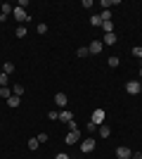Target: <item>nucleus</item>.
Returning <instances> with one entry per match:
<instances>
[{
    "label": "nucleus",
    "instance_id": "21",
    "mask_svg": "<svg viewBox=\"0 0 142 159\" xmlns=\"http://www.w3.org/2000/svg\"><path fill=\"white\" fill-rule=\"evenodd\" d=\"M76 55H78V57H88L90 50H88V48H78V50H76Z\"/></svg>",
    "mask_w": 142,
    "mask_h": 159
},
{
    "label": "nucleus",
    "instance_id": "11",
    "mask_svg": "<svg viewBox=\"0 0 142 159\" xmlns=\"http://www.w3.org/2000/svg\"><path fill=\"white\" fill-rule=\"evenodd\" d=\"M59 121H64V124H69V121H74L71 112H69V109H62V112H59Z\"/></svg>",
    "mask_w": 142,
    "mask_h": 159
},
{
    "label": "nucleus",
    "instance_id": "8",
    "mask_svg": "<svg viewBox=\"0 0 142 159\" xmlns=\"http://www.w3.org/2000/svg\"><path fill=\"white\" fill-rule=\"evenodd\" d=\"M54 105L64 109V107H67V95H64V93H57V95H54Z\"/></svg>",
    "mask_w": 142,
    "mask_h": 159
},
{
    "label": "nucleus",
    "instance_id": "20",
    "mask_svg": "<svg viewBox=\"0 0 142 159\" xmlns=\"http://www.w3.org/2000/svg\"><path fill=\"white\" fill-rule=\"evenodd\" d=\"M109 66H111V69H116V66L121 64V60H118V57H109V62H107Z\"/></svg>",
    "mask_w": 142,
    "mask_h": 159
},
{
    "label": "nucleus",
    "instance_id": "10",
    "mask_svg": "<svg viewBox=\"0 0 142 159\" xmlns=\"http://www.w3.org/2000/svg\"><path fill=\"white\" fill-rule=\"evenodd\" d=\"M12 12H14V7L10 5V2H2V5H0V14H5V17H10Z\"/></svg>",
    "mask_w": 142,
    "mask_h": 159
},
{
    "label": "nucleus",
    "instance_id": "30",
    "mask_svg": "<svg viewBox=\"0 0 142 159\" xmlns=\"http://www.w3.org/2000/svg\"><path fill=\"white\" fill-rule=\"evenodd\" d=\"M54 159H71V157H69V154H64V152H59V154H57Z\"/></svg>",
    "mask_w": 142,
    "mask_h": 159
},
{
    "label": "nucleus",
    "instance_id": "2",
    "mask_svg": "<svg viewBox=\"0 0 142 159\" xmlns=\"http://www.w3.org/2000/svg\"><path fill=\"white\" fill-rule=\"evenodd\" d=\"M78 140H81V131L76 128V131H69V133H67V138H64V143H67V145H76Z\"/></svg>",
    "mask_w": 142,
    "mask_h": 159
},
{
    "label": "nucleus",
    "instance_id": "28",
    "mask_svg": "<svg viewBox=\"0 0 142 159\" xmlns=\"http://www.w3.org/2000/svg\"><path fill=\"white\" fill-rule=\"evenodd\" d=\"M38 138V143H47V133H41V135H36Z\"/></svg>",
    "mask_w": 142,
    "mask_h": 159
},
{
    "label": "nucleus",
    "instance_id": "9",
    "mask_svg": "<svg viewBox=\"0 0 142 159\" xmlns=\"http://www.w3.org/2000/svg\"><path fill=\"white\" fill-rule=\"evenodd\" d=\"M116 40H118V38H116V33H104V38H102V43H104V45H114Z\"/></svg>",
    "mask_w": 142,
    "mask_h": 159
},
{
    "label": "nucleus",
    "instance_id": "26",
    "mask_svg": "<svg viewBox=\"0 0 142 159\" xmlns=\"http://www.w3.org/2000/svg\"><path fill=\"white\" fill-rule=\"evenodd\" d=\"M97 128H100V126H95L93 121H88V133H90V135H93V133H95V131H97Z\"/></svg>",
    "mask_w": 142,
    "mask_h": 159
},
{
    "label": "nucleus",
    "instance_id": "18",
    "mask_svg": "<svg viewBox=\"0 0 142 159\" xmlns=\"http://www.w3.org/2000/svg\"><path fill=\"white\" fill-rule=\"evenodd\" d=\"M38 145H41V143H38V138H31V140H28V150H31V152H33V150H38Z\"/></svg>",
    "mask_w": 142,
    "mask_h": 159
},
{
    "label": "nucleus",
    "instance_id": "17",
    "mask_svg": "<svg viewBox=\"0 0 142 159\" xmlns=\"http://www.w3.org/2000/svg\"><path fill=\"white\" fill-rule=\"evenodd\" d=\"M12 71H14V64H12V62H5V66H2V74H7V76H10Z\"/></svg>",
    "mask_w": 142,
    "mask_h": 159
},
{
    "label": "nucleus",
    "instance_id": "33",
    "mask_svg": "<svg viewBox=\"0 0 142 159\" xmlns=\"http://www.w3.org/2000/svg\"><path fill=\"white\" fill-rule=\"evenodd\" d=\"M140 93H142V88H140Z\"/></svg>",
    "mask_w": 142,
    "mask_h": 159
},
{
    "label": "nucleus",
    "instance_id": "24",
    "mask_svg": "<svg viewBox=\"0 0 142 159\" xmlns=\"http://www.w3.org/2000/svg\"><path fill=\"white\" fill-rule=\"evenodd\" d=\"M7 81H10V76H7V74H0V88L7 86Z\"/></svg>",
    "mask_w": 142,
    "mask_h": 159
},
{
    "label": "nucleus",
    "instance_id": "3",
    "mask_svg": "<svg viewBox=\"0 0 142 159\" xmlns=\"http://www.w3.org/2000/svg\"><path fill=\"white\" fill-rule=\"evenodd\" d=\"M95 145H97V143H95V138L90 135V138H85V140L81 143V152H85V154H88V152H93V150H95Z\"/></svg>",
    "mask_w": 142,
    "mask_h": 159
},
{
    "label": "nucleus",
    "instance_id": "22",
    "mask_svg": "<svg viewBox=\"0 0 142 159\" xmlns=\"http://www.w3.org/2000/svg\"><path fill=\"white\" fill-rule=\"evenodd\" d=\"M133 55H135L137 60H142V45H135V48H133Z\"/></svg>",
    "mask_w": 142,
    "mask_h": 159
},
{
    "label": "nucleus",
    "instance_id": "6",
    "mask_svg": "<svg viewBox=\"0 0 142 159\" xmlns=\"http://www.w3.org/2000/svg\"><path fill=\"white\" fill-rule=\"evenodd\" d=\"M102 48H104V43H102V40H93V43H90V55H100L102 52Z\"/></svg>",
    "mask_w": 142,
    "mask_h": 159
},
{
    "label": "nucleus",
    "instance_id": "13",
    "mask_svg": "<svg viewBox=\"0 0 142 159\" xmlns=\"http://www.w3.org/2000/svg\"><path fill=\"white\" fill-rule=\"evenodd\" d=\"M97 131H100V138H109V133H111V128H109V124H102V126L97 128Z\"/></svg>",
    "mask_w": 142,
    "mask_h": 159
},
{
    "label": "nucleus",
    "instance_id": "12",
    "mask_svg": "<svg viewBox=\"0 0 142 159\" xmlns=\"http://www.w3.org/2000/svg\"><path fill=\"white\" fill-rule=\"evenodd\" d=\"M0 98H2V100H10V98H12V88H10V86H2V88H0Z\"/></svg>",
    "mask_w": 142,
    "mask_h": 159
},
{
    "label": "nucleus",
    "instance_id": "23",
    "mask_svg": "<svg viewBox=\"0 0 142 159\" xmlns=\"http://www.w3.org/2000/svg\"><path fill=\"white\" fill-rule=\"evenodd\" d=\"M26 36V26H17V38H24Z\"/></svg>",
    "mask_w": 142,
    "mask_h": 159
},
{
    "label": "nucleus",
    "instance_id": "15",
    "mask_svg": "<svg viewBox=\"0 0 142 159\" xmlns=\"http://www.w3.org/2000/svg\"><path fill=\"white\" fill-rule=\"evenodd\" d=\"M12 95L21 98V95H24V86H21V83H14V86H12Z\"/></svg>",
    "mask_w": 142,
    "mask_h": 159
},
{
    "label": "nucleus",
    "instance_id": "29",
    "mask_svg": "<svg viewBox=\"0 0 142 159\" xmlns=\"http://www.w3.org/2000/svg\"><path fill=\"white\" fill-rule=\"evenodd\" d=\"M38 33H47V24H38Z\"/></svg>",
    "mask_w": 142,
    "mask_h": 159
},
{
    "label": "nucleus",
    "instance_id": "32",
    "mask_svg": "<svg viewBox=\"0 0 142 159\" xmlns=\"http://www.w3.org/2000/svg\"><path fill=\"white\" fill-rule=\"evenodd\" d=\"M140 76H142V66H140Z\"/></svg>",
    "mask_w": 142,
    "mask_h": 159
},
{
    "label": "nucleus",
    "instance_id": "25",
    "mask_svg": "<svg viewBox=\"0 0 142 159\" xmlns=\"http://www.w3.org/2000/svg\"><path fill=\"white\" fill-rule=\"evenodd\" d=\"M90 21H93V26H102V19H100V14H95V17H93Z\"/></svg>",
    "mask_w": 142,
    "mask_h": 159
},
{
    "label": "nucleus",
    "instance_id": "1",
    "mask_svg": "<svg viewBox=\"0 0 142 159\" xmlns=\"http://www.w3.org/2000/svg\"><path fill=\"white\" fill-rule=\"evenodd\" d=\"M107 114H104V109H95L93 112V116H90V121H93L95 126H102V124H107Z\"/></svg>",
    "mask_w": 142,
    "mask_h": 159
},
{
    "label": "nucleus",
    "instance_id": "4",
    "mask_svg": "<svg viewBox=\"0 0 142 159\" xmlns=\"http://www.w3.org/2000/svg\"><path fill=\"white\" fill-rule=\"evenodd\" d=\"M14 19L19 21V24H24V21H28L31 17L26 14V10H24V7H14Z\"/></svg>",
    "mask_w": 142,
    "mask_h": 159
},
{
    "label": "nucleus",
    "instance_id": "31",
    "mask_svg": "<svg viewBox=\"0 0 142 159\" xmlns=\"http://www.w3.org/2000/svg\"><path fill=\"white\" fill-rule=\"evenodd\" d=\"M130 159H142V154L140 152H133V157H130Z\"/></svg>",
    "mask_w": 142,
    "mask_h": 159
},
{
    "label": "nucleus",
    "instance_id": "7",
    "mask_svg": "<svg viewBox=\"0 0 142 159\" xmlns=\"http://www.w3.org/2000/svg\"><path fill=\"white\" fill-rule=\"evenodd\" d=\"M116 157H118V159H130L133 152H130L128 147H118V150H116Z\"/></svg>",
    "mask_w": 142,
    "mask_h": 159
},
{
    "label": "nucleus",
    "instance_id": "19",
    "mask_svg": "<svg viewBox=\"0 0 142 159\" xmlns=\"http://www.w3.org/2000/svg\"><path fill=\"white\" fill-rule=\"evenodd\" d=\"M100 19H102V21H111V12H109V10H102Z\"/></svg>",
    "mask_w": 142,
    "mask_h": 159
},
{
    "label": "nucleus",
    "instance_id": "27",
    "mask_svg": "<svg viewBox=\"0 0 142 159\" xmlns=\"http://www.w3.org/2000/svg\"><path fill=\"white\" fill-rule=\"evenodd\" d=\"M47 119H50V121H57V119H59V112H50V114H47Z\"/></svg>",
    "mask_w": 142,
    "mask_h": 159
},
{
    "label": "nucleus",
    "instance_id": "14",
    "mask_svg": "<svg viewBox=\"0 0 142 159\" xmlns=\"http://www.w3.org/2000/svg\"><path fill=\"white\" fill-rule=\"evenodd\" d=\"M7 105L12 107V109H17V107H19V105H21V98H17V95H12V98L7 100Z\"/></svg>",
    "mask_w": 142,
    "mask_h": 159
},
{
    "label": "nucleus",
    "instance_id": "16",
    "mask_svg": "<svg viewBox=\"0 0 142 159\" xmlns=\"http://www.w3.org/2000/svg\"><path fill=\"white\" fill-rule=\"evenodd\" d=\"M102 29H104V33H114V24L111 21H102Z\"/></svg>",
    "mask_w": 142,
    "mask_h": 159
},
{
    "label": "nucleus",
    "instance_id": "5",
    "mask_svg": "<svg viewBox=\"0 0 142 159\" xmlns=\"http://www.w3.org/2000/svg\"><path fill=\"white\" fill-rule=\"evenodd\" d=\"M140 88H142L140 81H128V83H126V90H128L130 95H137V93H140Z\"/></svg>",
    "mask_w": 142,
    "mask_h": 159
}]
</instances>
